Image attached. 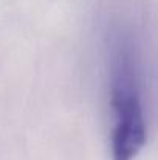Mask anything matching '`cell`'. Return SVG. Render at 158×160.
I'll return each mask as SVG.
<instances>
[{
	"mask_svg": "<svg viewBox=\"0 0 158 160\" xmlns=\"http://www.w3.org/2000/svg\"><path fill=\"white\" fill-rule=\"evenodd\" d=\"M112 160H135L147 140L135 67L129 52H118L112 67Z\"/></svg>",
	"mask_w": 158,
	"mask_h": 160,
	"instance_id": "6da1fadb",
	"label": "cell"
}]
</instances>
